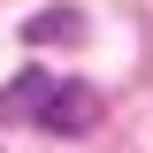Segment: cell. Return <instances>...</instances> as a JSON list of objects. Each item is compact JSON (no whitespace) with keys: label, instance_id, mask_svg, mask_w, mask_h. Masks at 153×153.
Segmentation results:
<instances>
[{"label":"cell","instance_id":"obj_1","mask_svg":"<svg viewBox=\"0 0 153 153\" xmlns=\"http://www.w3.org/2000/svg\"><path fill=\"white\" fill-rule=\"evenodd\" d=\"M38 123H46L54 138H84V130L100 123V92L69 76V84H54V100H46V115H38Z\"/></svg>","mask_w":153,"mask_h":153},{"label":"cell","instance_id":"obj_2","mask_svg":"<svg viewBox=\"0 0 153 153\" xmlns=\"http://www.w3.org/2000/svg\"><path fill=\"white\" fill-rule=\"evenodd\" d=\"M46 100H54V76H46V69L8 76V84H0V123H38V115H46Z\"/></svg>","mask_w":153,"mask_h":153},{"label":"cell","instance_id":"obj_3","mask_svg":"<svg viewBox=\"0 0 153 153\" xmlns=\"http://www.w3.org/2000/svg\"><path fill=\"white\" fill-rule=\"evenodd\" d=\"M84 8H38L31 23H23V46H84Z\"/></svg>","mask_w":153,"mask_h":153}]
</instances>
